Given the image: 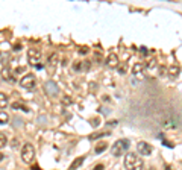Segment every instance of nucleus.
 I'll use <instances>...</instances> for the list:
<instances>
[{"label":"nucleus","instance_id":"nucleus-21","mask_svg":"<svg viewBox=\"0 0 182 170\" xmlns=\"http://www.w3.org/2000/svg\"><path fill=\"white\" fill-rule=\"evenodd\" d=\"M81 68H82V62H81V61H75V62H73V70H75V71H79Z\"/></svg>","mask_w":182,"mask_h":170},{"label":"nucleus","instance_id":"nucleus-22","mask_svg":"<svg viewBox=\"0 0 182 170\" xmlns=\"http://www.w3.org/2000/svg\"><path fill=\"white\" fill-rule=\"evenodd\" d=\"M117 68H119V71H120V75H125V73H126V64H119Z\"/></svg>","mask_w":182,"mask_h":170},{"label":"nucleus","instance_id":"nucleus-11","mask_svg":"<svg viewBox=\"0 0 182 170\" xmlns=\"http://www.w3.org/2000/svg\"><path fill=\"white\" fill-rule=\"evenodd\" d=\"M44 90L47 91L50 96H55L58 93V88H56V84L55 82H47V84H46V87H44Z\"/></svg>","mask_w":182,"mask_h":170},{"label":"nucleus","instance_id":"nucleus-33","mask_svg":"<svg viewBox=\"0 0 182 170\" xmlns=\"http://www.w3.org/2000/svg\"><path fill=\"white\" fill-rule=\"evenodd\" d=\"M3 160H5V155H3V154H0V161H3Z\"/></svg>","mask_w":182,"mask_h":170},{"label":"nucleus","instance_id":"nucleus-29","mask_svg":"<svg viewBox=\"0 0 182 170\" xmlns=\"http://www.w3.org/2000/svg\"><path fill=\"white\" fill-rule=\"evenodd\" d=\"M166 73V67H159V76H164Z\"/></svg>","mask_w":182,"mask_h":170},{"label":"nucleus","instance_id":"nucleus-1","mask_svg":"<svg viewBox=\"0 0 182 170\" xmlns=\"http://www.w3.org/2000/svg\"><path fill=\"white\" fill-rule=\"evenodd\" d=\"M123 166H125L126 170H141L143 166H144V163H143V160H141L138 155H136V154L129 152V154H126V157H125Z\"/></svg>","mask_w":182,"mask_h":170},{"label":"nucleus","instance_id":"nucleus-35","mask_svg":"<svg viewBox=\"0 0 182 170\" xmlns=\"http://www.w3.org/2000/svg\"><path fill=\"white\" fill-rule=\"evenodd\" d=\"M149 170H155V169H149Z\"/></svg>","mask_w":182,"mask_h":170},{"label":"nucleus","instance_id":"nucleus-16","mask_svg":"<svg viewBox=\"0 0 182 170\" xmlns=\"http://www.w3.org/2000/svg\"><path fill=\"white\" fill-rule=\"evenodd\" d=\"M106 135H109V132H96V134L90 135V140H97V138H102V137H106Z\"/></svg>","mask_w":182,"mask_h":170},{"label":"nucleus","instance_id":"nucleus-15","mask_svg":"<svg viewBox=\"0 0 182 170\" xmlns=\"http://www.w3.org/2000/svg\"><path fill=\"white\" fill-rule=\"evenodd\" d=\"M12 108H14V109H20V111H23V112H29V108H28V106H25L23 103H20V102L12 103Z\"/></svg>","mask_w":182,"mask_h":170},{"label":"nucleus","instance_id":"nucleus-10","mask_svg":"<svg viewBox=\"0 0 182 170\" xmlns=\"http://www.w3.org/2000/svg\"><path fill=\"white\" fill-rule=\"evenodd\" d=\"M179 75H181V67H179V65L175 64V65H170V67H169V76H170L172 79H176Z\"/></svg>","mask_w":182,"mask_h":170},{"label":"nucleus","instance_id":"nucleus-30","mask_svg":"<svg viewBox=\"0 0 182 170\" xmlns=\"http://www.w3.org/2000/svg\"><path fill=\"white\" fill-rule=\"evenodd\" d=\"M20 49H21V44H20V43L14 46V50H15V52H20Z\"/></svg>","mask_w":182,"mask_h":170},{"label":"nucleus","instance_id":"nucleus-9","mask_svg":"<svg viewBox=\"0 0 182 170\" xmlns=\"http://www.w3.org/2000/svg\"><path fill=\"white\" fill-rule=\"evenodd\" d=\"M119 64H120V62H119V56H117L116 53H109V56H108V59H106V65L111 67V68H116Z\"/></svg>","mask_w":182,"mask_h":170},{"label":"nucleus","instance_id":"nucleus-5","mask_svg":"<svg viewBox=\"0 0 182 170\" xmlns=\"http://www.w3.org/2000/svg\"><path fill=\"white\" fill-rule=\"evenodd\" d=\"M28 59H29V62L35 68H41L43 67L40 64V61H41V52L38 50V49H29V50H28Z\"/></svg>","mask_w":182,"mask_h":170},{"label":"nucleus","instance_id":"nucleus-23","mask_svg":"<svg viewBox=\"0 0 182 170\" xmlns=\"http://www.w3.org/2000/svg\"><path fill=\"white\" fill-rule=\"evenodd\" d=\"M155 67H156V61L155 59H152V61H149L146 64V68H155Z\"/></svg>","mask_w":182,"mask_h":170},{"label":"nucleus","instance_id":"nucleus-4","mask_svg":"<svg viewBox=\"0 0 182 170\" xmlns=\"http://www.w3.org/2000/svg\"><path fill=\"white\" fill-rule=\"evenodd\" d=\"M20 85L25 88V90H35L37 88V78L35 75H25L20 79Z\"/></svg>","mask_w":182,"mask_h":170},{"label":"nucleus","instance_id":"nucleus-25","mask_svg":"<svg viewBox=\"0 0 182 170\" xmlns=\"http://www.w3.org/2000/svg\"><path fill=\"white\" fill-rule=\"evenodd\" d=\"M62 103H64V105H70V103H72V100H70V97H64V100H62Z\"/></svg>","mask_w":182,"mask_h":170},{"label":"nucleus","instance_id":"nucleus-34","mask_svg":"<svg viewBox=\"0 0 182 170\" xmlns=\"http://www.w3.org/2000/svg\"><path fill=\"white\" fill-rule=\"evenodd\" d=\"M34 170H40V167L38 166H34Z\"/></svg>","mask_w":182,"mask_h":170},{"label":"nucleus","instance_id":"nucleus-31","mask_svg":"<svg viewBox=\"0 0 182 170\" xmlns=\"http://www.w3.org/2000/svg\"><path fill=\"white\" fill-rule=\"evenodd\" d=\"M163 143H164L166 146H169V148H173V144H172V143H169V141H166V140H163Z\"/></svg>","mask_w":182,"mask_h":170},{"label":"nucleus","instance_id":"nucleus-17","mask_svg":"<svg viewBox=\"0 0 182 170\" xmlns=\"http://www.w3.org/2000/svg\"><path fill=\"white\" fill-rule=\"evenodd\" d=\"M2 76H3V79H6V81H11V79H12L11 71H9V68H8V67H5V68L2 70Z\"/></svg>","mask_w":182,"mask_h":170},{"label":"nucleus","instance_id":"nucleus-7","mask_svg":"<svg viewBox=\"0 0 182 170\" xmlns=\"http://www.w3.org/2000/svg\"><path fill=\"white\" fill-rule=\"evenodd\" d=\"M144 70H146V62H136L132 67V73H134V76H136V78H143Z\"/></svg>","mask_w":182,"mask_h":170},{"label":"nucleus","instance_id":"nucleus-27","mask_svg":"<svg viewBox=\"0 0 182 170\" xmlns=\"http://www.w3.org/2000/svg\"><path fill=\"white\" fill-rule=\"evenodd\" d=\"M93 170H105V167H103V164H97V166H94Z\"/></svg>","mask_w":182,"mask_h":170},{"label":"nucleus","instance_id":"nucleus-13","mask_svg":"<svg viewBox=\"0 0 182 170\" xmlns=\"http://www.w3.org/2000/svg\"><path fill=\"white\" fill-rule=\"evenodd\" d=\"M106 149H108V143H105V141H103V143H99V144L96 146L94 152H96V154H102V152H105Z\"/></svg>","mask_w":182,"mask_h":170},{"label":"nucleus","instance_id":"nucleus-6","mask_svg":"<svg viewBox=\"0 0 182 170\" xmlns=\"http://www.w3.org/2000/svg\"><path fill=\"white\" fill-rule=\"evenodd\" d=\"M136 151H138L140 155H143V157H149L152 154L153 148L146 141H138V144H136Z\"/></svg>","mask_w":182,"mask_h":170},{"label":"nucleus","instance_id":"nucleus-19","mask_svg":"<svg viewBox=\"0 0 182 170\" xmlns=\"http://www.w3.org/2000/svg\"><path fill=\"white\" fill-rule=\"evenodd\" d=\"M6 143H8L6 135H5V134H0V149H2V148H5V146H6Z\"/></svg>","mask_w":182,"mask_h":170},{"label":"nucleus","instance_id":"nucleus-28","mask_svg":"<svg viewBox=\"0 0 182 170\" xmlns=\"http://www.w3.org/2000/svg\"><path fill=\"white\" fill-rule=\"evenodd\" d=\"M140 50H141V55H144V56H146V55H149V52H147V49H146V47H141Z\"/></svg>","mask_w":182,"mask_h":170},{"label":"nucleus","instance_id":"nucleus-3","mask_svg":"<svg viewBox=\"0 0 182 170\" xmlns=\"http://www.w3.org/2000/svg\"><path fill=\"white\" fill-rule=\"evenodd\" d=\"M34 158H35V148L31 143H26L21 148V160H23V163L29 164L34 161Z\"/></svg>","mask_w":182,"mask_h":170},{"label":"nucleus","instance_id":"nucleus-32","mask_svg":"<svg viewBox=\"0 0 182 170\" xmlns=\"http://www.w3.org/2000/svg\"><path fill=\"white\" fill-rule=\"evenodd\" d=\"M164 170H175V169H173V167H172L170 164H167V166L164 167Z\"/></svg>","mask_w":182,"mask_h":170},{"label":"nucleus","instance_id":"nucleus-18","mask_svg":"<svg viewBox=\"0 0 182 170\" xmlns=\"http://www.w3.org/2000/svg\"><path fill=\"white\" fill-rule=\"evenodd\" d=\"M9 121V115L6 112H0V125H6Z\"/></svg>","mask_w":182,"mask_h":170},{"label":"nucleus","instance_id":"nucleus-2","mask_svg":"<svg viewBox=\"0 0 182 170\" xmlns=\"http://www.w3.org/2000/svg\"><path fill=\"white\" fill-rule=\"evenodd\" d=\"M129 146H131V143H129V140H126V138H120V140H117L116 143L112 144V155L114 157H122V155H125L126 152H128V149H129Z\"/></svg>","mask_w":182,"mask_h":170},{"label":"nucleus","instance_id":"nucleus-8","mask_svg":"<svg viewBox=\"0 0 182 170\" xmlns=\"http://www.w3.org/2000/svg\"><path fill=\"white\" fill-rule=\"evenodd\" d=\"M163 128H166V129H176V128H179V123H178V120L175 117H167V118L163 120Z\"/></svg>","mask_w":182,"mask_h":170},{"label":"nucleus","instance_id":"nucleus-12","mask_svg":"<svg viewBox=\"0 0 182 170\" xmlns=\"http://www.w3.org/2000/svg\"><path fill=\"white\" fill-rule=\"evenodd\" d=\"M84 160H85L84 157H79V158H76V160H75V161L70 164V167H68V170H78V169H79V167L84 164Z\"/></svg>","mask_w":182,"mask_h":170},{"label":"nucleus","instance_id":"nucleus-26","mask_svg":"<svg viewBox=\"0 0 182 170\" xmlns=\"http://www.w3.org/2000/svg\"><path fill=\"white\" fill-rule=\"evenodd\" d=\"M25 70H26L25 67H18V68H15V71H14V73H15V75H18V73H21V71H25Z\"/></svg>","mask_w":182,"mask_h":170},{"label":"nucleus","instance_id":"nucleus-24","mask_svg":"<svg viewBox=\"0 0 182 170\" xmlns=\"http://www.w3.org/2000/svg\"><path fill=\"white\" fill-rule=\"evenodd\" d=\"M79 53H81V55H87V53H88V49H87V47H81Z\"/></svg>","mask_w":182,"mask_h":170},{"label":"nucleus","instance_id":"nucleus-20","mask_svg":"<svg viewBox=\"0 0 182 170\" xmlns=\"http://www.w3.org/2000/svg\"><path fill=\"white\" fill-rule=\"evenodd\" d=\"M56 61H58V55H56V53L50 55V58H49V64L53 65V64H56Z\"/></svg>","mask_w":182,"mask_h":170},{"label":"nucleus","instance_id":"nucleus-14","mask_svg":"<svg viewBox=\"0 0 182 170\" xmlns=\"http://www.w3.org/2000/svg\"><path fill=\"white\" fill-rule=\"evenodd\" d=\"M8 106V96L5 93H0V108H6Z\"/></svg>","mask_w":182,"mask_h":170}]
</instances>
